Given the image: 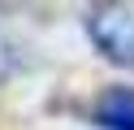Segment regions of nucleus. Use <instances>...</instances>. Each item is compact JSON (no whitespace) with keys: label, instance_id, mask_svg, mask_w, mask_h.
Segmentation results:
<instances>
[{"label":"nucleus","instance_id":"1","mask_svg":"<svg viewBox=\"0 0 134 130\" xmlns=\"http://www.w3.org/2000/svg\"><path fill=\"white\" fill-rule=\"evenodd\" d=\"M87 35L113 65L134 69V9L130 4H95V9H87Z\"/></svg>","mask_w":134,"mask_h":130},{"label":"nucleus","instance_id":"2","mask_svg":"<svg viewBox=\"0 0 134 130\" xmlns=\"http://www.w3.org/2000/svg\"><path fill=\"white\" fill-rule=\"evenodd\" d=\"M91 117L99 130H134V87H104Z\"/></svg>","mask_w":134,"mask_h":130},{"label":"nucleus","instance_id":"3","mask_svg":"<svg viewBox=\"0 0 134 130\" xmlns=\"http://www.w3.org/2000/svg\"><path fill=\"white\" fill-rule=\"evenodd\" d=\"M9 69H13V52H9V43L0 39V78L9 74Z\"/></svg>","mask_w":134,"mask_h":130}]
</instances>
